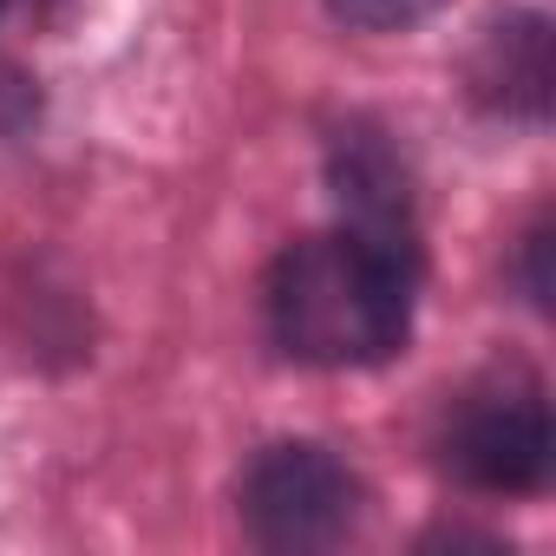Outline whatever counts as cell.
Returning <instances> with one entry per match:
<instances>
[{"label":"cell","mask_w":556,"mask_h":556,"mask_svg":"<svg viewBox=\"0 0 556 556\" xmlns=\"http://www.w3.org/2000/svg\"><path fill=\"white\" fill-rule=\"evenodd\" d=\"M471 99L484 112H504V118H543L549 112V86H556V66H549V21L543 14H504L484 27V40L471 47Z\"/></svg>","instance_id":"5b68a950"},{"label":"cell","mask_w":556,"mask_h":556,"mask_svg":"<svg viewBox=\"0 0 556 556\" xmlns=\"http://www.w3.org/2000/svg\"><path fill=\"white\" fill-rule=\"evenodd\" d=\"M439 452L478 491H504V497L543 491L549 484V458H556L543 387L530 374H504V380H484V387L458 393L452 413H445Z\"/></svg>","instance_id":"7a4b0ae2"},{"label":"cell","mask_w":556,"mask_h":556,"mask_svg":"<svg viewBox=\"0 0 556 556\" xmlns=\"http://www.w3.org/2000/svg\"><path fill=\"white\" fill-rule=\"evenodd\" d=\"M419 262L354 229L289 242L268 268V334L308 367H380L406 348Z\"/></svg>","instance_id":"6da1fadb"},{"label":"cell","mask_w":556,"mask_h":556,"mask_svg":"<svg viewBox=\"0 0 556 556\" xmlns=\"http://www.w3.org/2000/svg\"><path fill=\"white\" fill-rule=\"evenodd\" d=\"M334 197L348 210V229L380 242V249H400L419 262V216H413V177L406 164L393 157V144L367 125L341 131L334 138Z\"/></svg>","instance_id":"277c9868"},{"label":"cell","mask_w":556,"mask_h":556,"mask_svg":"<svg viewBox=\"0 0 556 556\" xmlns=\"http://www.w3.org/2000/svg\"><path fill=\"white\" fill-rule=\"evenodd\" d=\"M0 8H8V0H0Z\"/></svg>","instance_id":"ba28073f"},{"label":"cell","mask_w":556,"mask_h":556,"mask_svg":"<svg viewBox=\"0 0 556 556\" xmlns=\"http://www.w3.org/2000/svg\"><path fill=\"white\" fill-rule=\"evenodd\" d=\"M543 255H549V229H530L523 236V282H530V302L549 308V275H543Z\"/></svg>","instance_id":"52a82bcc"},{"label":"cell","mask_w":556,"mask_h":556,"mask_svg":"<svg viewBox=\"0 0 556 556\" xmlns=\"http://www.w3.org/2000/svg\"><path fill=\"white\" fill-rule=\"evenodd\" d=\"M236 504L262 549H328L361 517V478L328 445H268L242 471Z\"/></svg>","instance_id":"3957f363"},{"label":"cell","mask_w":556,"mask_h":556,"mask_svg":"<svg viewBox=\"0 0 556 556\" xmlns=\"http://www.w3.org/2000/svg\"><path fill=\"white\" fill-rule=\"evenodd\" d=\"M334 21L361 27V34H400V27H419L426 14H439L445 0H328Z\"/></svg>","instance_id":"8992f818"}]
</instances>
